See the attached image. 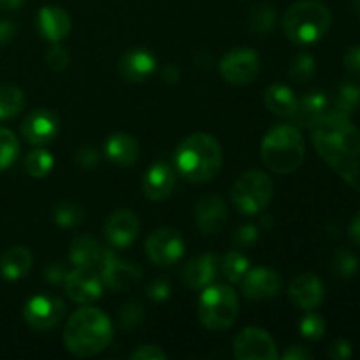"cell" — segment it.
<instances>
[{
  "label": "cell",
  "mask_w": 360,
  "mask_h": 360,
  "mask_svg": "<svg viewBox=\"0 0 360 360\" xmlns=\"http://www.w3.org/2000/svg\"><path fill=\"white\" fill-rule=\"evenodd\" d=\"M220 74L231 84H248L257 77L260 70V58L255 49H232L221 58Z\"/></svg>",
  "instance_id": "ba28073f"
},
{
  "label": "cell",
  "mask_w": 360,
  "mask_h": 360,
  "mask_svg": "<svg viewBox=\"0 0 360 360\" xmlns=\"http://www.w3.org/2000/svg\"><path fill=\"white\" fill-rule=\"evenodd\" d=\"M53 218L60 227H76L84 220V211L76 202H62L53 210Z\"/></svg>",
  "instance_id": "d6a6232c"
},
{
  "label": "cell",
  "mask_w": 360,
  "mask_h": 360,
  "mask_svg": "<svg viewBox=\"0 0 360 360\" xmlns=\"http://www.w3.org/2000/svg\"><path fill=\"white\" fill-rule=\"evenodd\" d=\"M327 105H329V101H327L326 94H322V91H311L304 98L297 101L295 111L290 118L294 120L295 127L311 130V127L329 111Z\"/></svg>",
  "instance_id": "603a6c76"
},
{
  "label": "cell",
  "mask_w": 360,
  "mask_h": 360,
  "mask_svg": "<svg viewBox=\"0 0 360 360\" xmlns=\"http://www.w3.org/2000/svg\"><path fill=\"white\" fill-rule=\"evenodd\" d=\"M58 130V118H56L55 112L48 111V109H37V111L30 112L21 123V134H23L25 141L34 144V146L51 143Z\"/></svg>",
  "instance_id": "5bb4252c"
},
{
  "label": "cell",
  "mask_w": 360,
  "mask_h": 360,
  "mask_svg": "<svg viewBox=\"0 0 360 360\" xmlns=\"http://www.w3.org/2000/svg\"><path fill=\"white\" fill-rule=\"evenodd\" d=\"M69 259L76 267L91 269L97 264H101L102 248L90 236H77L69 246Z\"/></svg>",
  "instance_id": "484cf974"
},
{
  "label": "cell",
  "mask_w": 360,
  "mask_h": 360,
  "mask_svg": "<svg viewBox=\"0 0 360 360\" xmlns=\"http://www.w3.org/2000/svg\"><path fill=\"white\" fill-rule=\"evenodd\" d=\"M101 266L102 283L115 292L130 290L141 280V269L136 264L120 259L111 252H102Z\"/></svg>",
  "instance_id": "7c38bea8"
},
{
  "label": "cell",
  "mask_w": 360,
  "mask_h": 360,
  "mask_svg": "<svg viewBox=\"0 0 360 360\" xmlns=\"http://www.w3.org/2000/svg\"><path fill=\"white\" fill-rule=\"evenodd\" d=\"M25 95L14 84H0V120L16 116L23 109Z\"/></svg>",
  "instance_id": "83f0119b"
},
{
  "label": "cell",
  "mask_w": 360,
  "mask_h": 360,
  "mask_svg": "<svg viewBox=\"0 0 360 360\" xmlns=\"http://www.w3.org/2000/svg\"><path fill=\"white\" fill-rule=\"evenodd\" d=\"M220 269L231 283H239L250 271V260L241 252L234 250V252L225 253L220 262Z\"/></svg>",
  "instance_id": "f1b7e54d"
},
{
  "label": "cell",
  "mask_w": 360,
  "mask_h": 360,
  "mask_svg": "<svg viewBox=\"0 0 360 360\" xmlns=\"http://www.w3.org/2000/svg\"><path fill=\"white\" fill-rule=\"evenodd\" d=\"M248 23L252 32L259 35L269 34L276 25V9L271 4H260L253 7L248 16Z\"/></svg>",
  "instance_id": "f546056e"
},
{
  "label": "cell",
  "mask_w": 360,
  "mask_h": 360,
  "mask_svg": "<svg viewBox=\"0 0 360 360\" xmlns=\"http://www.w3.org/2000/svg\"><path fill=\"white\" fill-rule=\"evenodd\" d=\"M46 62H48L49 69L60 72V70H65L67 67H69L70 56H69V53H67L65 48H62V46L56 44V46H53V48L48 51Z\"/></svg>",
  "instance_id": "f35d334b"
},
{
  "label": "cell",
  "mask_w": 360,
  "mask_h": 360,
  "mask_svg": "<svg viewBox=\"0 0 360 360\" xmlns=\"http://www.w3.org/2000/svg\"><path fill=\"white\" fill-rule=\"evenodd\" d=\"M350 236L355 243L360 246V211L354 217L350 224Z\"/></svg>",
  "instance_id": "f907efd6"
},
{
  "label": "cell",
  "mask_w": 360,
  "mask_h": 360,
  "mask_svg": "<svg viewBox=\"0 0 360 360\" xmlns=\"http://www.w3.org/2000/svg\"><path fill=\"white\" fill-rule=\"evenodd\" d=\"M316 72V63L315 58L308 53H301L294 58V62L290 63V70H288V76L292 77V81L295 83H308Z\"/></svg>",
  "instance_id": "e575fe53"
},
{
  "label": "cell",
  "mask_w": 360,
  "mask_h": 360,
  "mask_svg": "<svg viewBox=\"0 0 360 360\" xmlns=\"http://www.w3.org/2000/svg\"><path fill=\"white\" fill-rule=\"evenodd\" d=\"M105 155L112 164L130 167L139 158V143L130 134L116 132L105 141Z\"/></svg>",
  "instance_id": "cb8c5ba5"
},
{
  "label": "cell",
  "mask_w": 360,
  "mask_h": 360,
  "mask_svg": "<svg viewBox=\"0 0 360 360\" xmlns=\"http://www.w3.org/2000/svg\"><path fill=\"white\" fill-rule=\"evenodd\" d=\"M25 0H0V11H16L23 6Z\"/></svg>",
  "instance_id": "816d5d0a"
},
{
  "label": "cell",
  "mask_w": 360,
  "mask_h": 360,
  "mask_svg": "<svg viewBox=\"0 0 360 360\" xmlns=\"http://www.w3.org/2000/svg\"><path fill=\"white\" fill-rule=\"evenodd\" d=\"M102 278L86 267H76L67 273L63 280L67 295L77 304H91L97 301L102 295Z\"/></svg>",
  "instance_id": "4fadbf2b"
},
{
  "label": "cell",
  "mask_w": 360,
  "mask_h": 360,
  "mask_svg": "<svg viewBox=\"0 0 360 360\" xmlns=\"http://www.w3.org/2000/svg\"><path fill=\"white\" fill-rule=\"evenodd\" d=\"M55 158L48 150H32L25 158V167L32 178H46L51 172Z\"/></svg>",
  "instance_id": "4dcf8cb0"
},
{
  "label": "cell",
  "mask_w": 360,
  "mask_h": 360,
  "mask_svg": "<svg viewBox=\"0 0 360 360\" xmlns=\"http://www.w3.org/2000/svg\"><path fill=\"white\" fill-rule=\"evenodd\" d=\"M234 357L238 360H276L278 348L267 330L248 327L236 336Z\"/></svg>",
  "instance_id": "30bf717a"
},
{
  "label": "cell",
  "mask_w": 360,
  "mask_h": 360,
  "mask_svg": "<svg viewBox=\"0 0 360 360\" xmlns=\"http://www.w3.org/2000/svg\"><path fill=\"white\" fill-rule=\"evenodd\" d=\"M176 186V174L171 165L157 162L146 171L143 179V192L148 200L160 202L172 193Z\"/></svg>",
  "instance_id": "ac0fdd59"
},
{
  "label": "cell",
  "mask_w": 360,
  "mask_h": 360,
  "mask_svg": "<svg viewBox=\"0 0 360 360\" xmlns=\"http://www.w3.org/2000/svg\"><path fill=\"white\" fill-rule=\"evenodd\" d=\"M354 9H355V13L360 16V0H354Z\"/></svg>",
  "instance_id": "f5cc1de1"
},
{
  "label": "cell",
  "mask_w": 360,
  "mask_h": 360,
  "mask_svg": "<svg viewBox=\"0 0 360 360\" xmlns=\"http://www.w3.org/2000/svg\"><path fill=\"white\" fill-rule=\"evenodd\" d=\"M333 271L341 280H350L359 271L357 257L352 252H348L347 248H340L333 259Z\"/></svg>",
  "instance_id": "836d02e7"
},
{
  "label": "cell",
  "mask_w": 360,
  "mask_h": 360,
  "mask_svg": "<svg viewBox=\"0 0 360 360\" xmlns=\"http://www.w3.org/2000/svg\"><path fill=\"white\" fill-rule=\"evenodd\" d=\"M313 144L330 169L360 192V132L347 115L327 111L311 127Z\"/></svg>",
  "instance_id": "6da1fadb"
},
{
  "label": "cell",
  "mask_w": 360,
  "mask_h": 360,
  "mask_svg": "<svg viewBox=\"0 0 360 360\" xmlns=\"http://www.w3.org/2000/svg\"><path fill=\"white\" fill-rule=\"evenodd\" d=\"M257 238H259V232H257V229L253 225H243V227H239L234 232L232 243L236 246H239V248H248V246H252L257 241Z\"/></svg>",
  "instance_id": "ab89813d"
},
{
  "label": "cell",
  "mask_w": 360,
  "mask_h": 360,
  "mask_svg": "<svg viewBox=\"0 0 360 360\" xmlns=\"http://www.w3.org/2000/svg\"><path fill=\"white\" fill-rule=\"evenodd\" d=\"M146 255L155 266H172L185 252V241L174 229H158L146 239Z\"/></svg>",
  "instance_id": "9c48e42d"
},
{
  "label": "cell",
  "mask_w": 360,
  "mask_h": 360,
  "mask_svg": "<svg viewBox=\"0 0 360 360\" xmlns=\"http://www.w3.org/2000/svg\"><path fill=\"white\" fill-rule=\"evenodd\" d=\"M273 179L260 171H248L236 179L232 186V202L241 213L257 214L269 206L273 199Z\"/></svg>",
  "instance_id": "52a82bcc"
},
{
  "label": "cell",
  "mask_w": 360,
  "mask_h": 360,
  "mask_svg": "<svg viewBox=\"0 0 360 360\" xmlns=\"http://www.w3.org/2000/svg\"><path fill=\"white\" fill-rule=\"evenodd\" d=\"M144 319V309L143 306L137 304V302H127L125 306L120 311V323L125 329H134V327L139 326Z\"/></svg>",
  "instance_id": "74e56055"
},
{
  "label": "cell",
  "mask_w": 360,
  "mask_h": 360,
  "mask_svg": "<svg viewBox=\"0 0 360 360\" xmlns=\"http://www.w3.org/2000/svg\"><path fill=\"white\" fill-rule=\"evenodd\" d=\"M74 158H76V164L83 169H94L98 164V153L94 148L88 146L79 148L76 155H74Z\"/></svg>",
  "instance_id": "b9f144b4"
},
{
  "label": "cell",
  "mask_w": 360,
  "mask_h": 360,
  "mask_svg": "<svg viewBox=\"0 0 360 360\" xmlns=\"http://www.w3.org/2000/svg\"><path fill=\"white\" fill-rule=\"evenodd\" d=\"M39 30L48 41L60 42L69 35L70 32V18L62 7L58 6H44L37 14Z\"/></svg>",
  "instance_id": "7402d4cb"
},
{
  "label": "cell",
  "mask_w": 360,
  "mask_h": 360,
  "mask_svg": "<svg viewBox=\"0 0 360 360\" xmlns=\"http://www.w3.org/2000/svg\"><path fill=\"white\" fill-rule=\"evenodd\" d=\"M264 164L278 174H290L304 160V141L295 125H278L266 134L260 144Z\"/></svg>",
  "instance_id": "277c9868"
},
{
  "label": "cell",
  "mask_w": 360,
  "mask_h": 360,
  "mask_svg": "<svg viewBox=\"0 0 360 360\" xmlns=\"http://www.w3.org/2000/svg\"><path fill=\"white\" fill-rule=\"evenodd\" d=\"M20 153V143L11 130L0 127V171L9 167Z\"/></svg>",
  "instance_id": "d590c367"
},
{
  "label": "cell",
  "mask_w": 360,
  "mask_h": 360,
  "mask_svg": "<svg viewBox=\"0 0 360 360\" xmlns=\"http://www.w3.org/2000/svg\"><path fill=\"white\" fill-rule=\"evenodd\" d=\"M104 234L115 248H127L139 234V218L129 210H118L108 218Z\"/></svg>",
  "instance_id": "e0dca14e"
},
{
  "label": "cell",
  "mask_w": 360,
  "mask_h": 360,
  "mask_svg": "<svg viewBox=\"0 0 360 360\" xmlns=\"http://www.w3.org/2000/svg\"><path fill=\"white\" fill-rule=\"evenodd\" d=\"M130 359L132 360H165L167 359V355H165V352H162L158 347H153V345H143V347L132 352Z\"/></svg>",
  "instance_id": "60d3db41"
},
{
  "label": "cell",
  "mask_w": 360,
  "mask_h": 360,
  "mask_svg": "<svg viewBox=\"0 0 360 360\" xmlns=\"http://www.w3.org/2000/svg\"><path fill=\"white\" fill-rule=\"evenodd\" d=\"M327 357L333 360H347L352 357V347L347 340H338L327 350Z\"/></svg>",
  "instance_id": "ee69618b"
},
{
  "label": "cell",
  "mask_w": 360,
  "mask_h": 360,
  "mask_svg": "<svg viewBox=\"0 0 360 360\" xmlns=\"http://www.w3.org/2000/svg\"><path fill=\"white\" fill-rule=\"evenodd\" d=\"M288 295L301 309H315L323 301V283L311 273L299 274L290 283Z\"/></svg>",
  "instance_id": "ffe728a7"
},
{
  "label": "cell",
  "mask_w": 360,
  "mask_h": 360,
  "mask_svg": "<svg viewBox=\"0 0 360 360\" xmlns=\"http://www.w3.org/2000/svg\"><path fill=\"white\" fill-rule=\"evenodd\" d=\"M311 357L313 355L309 354L304 347L294 345V347H290L287 352H285L283 360H309Z\"/></svg>",
  "instance_id": "c3c4849f"
},
{
  "label": "cell",
  "mask_w": 360,
  "mask_h": 360,
  "mask_svg": "<svg viewBox=\"0 0 360 360\" xmlns=\"http://www.w3.org/2000/svg\"><path fill=\"white\" fill-rule=\"evenodd\" d=\"M157 60L146 49H129L125 55L120 58L118 70L122 77H125L130 83H141L148 79L153 74Z\"/></svg>",
  "instance_id": "44dd1931"
},
{
  "label": "cell",
  "mask_w": 360,
  "mask_h": 360,
  "mask_svg": "<svg viewBox=\"0 0 360 360\" xmlns=\"http://www.w3.org/2000/svg\"><path fill=\"white\" fill-rule=\"evenodd\" d=\"M333 21L329 7L319 0L292 4L283 16L285 35L295 44H313L327 34Z\"/></svg>",
  "instance_id": "5b68a950"
},
{
  "label": "cell",
  "mask_w": 360,
  "mask_h": 360,
  "mask_svg": "<svg viewBox=\"0 0 360 360\" xmlns=\"http://www.w3.org/2000/svg\"><path fill=\"white\" fill-rule=\"evenodd\" d=\"M299 330H301V334L306 340L316 341L323 336V333H326V322H323L322 316L308 315L301 320V323H299Z\"/></svg>",
  "instance_id": "8d00e7d4"
},
{
  "label": "cell",
  "mask_w": 360,
  "mask_h": 360,
  "mask_svg": "<svg viewBox=\"0 0 360 360\" xmlns=\"http://www.w3.org/2000/svg\"><path fill=\"white\" fill-rule=\"evenodd\" d=\"M224 153L213 136L195 132L181 141L174 155L179 174L193 183L211 181L220 172Z\"/></svg>",
  "instance_id": "3957f363"
},
{
  "label": "cell",
  "mask_w": 360,
  "mask_h": 360,
  "mask_svg": "<svg viewBox=\"0 0 360 360\" xmlns=\"http://www.w3.org/2000/svg\"><path fill=\"white\" fill-rule=\"evenodd\" d=\"M218 269V259L213 253H204V255L195 257L190 262H186V266L183 267L181 278L185 281L186 287L190 288H206L207 285H211L217 278Z\"/></svg>",
  "instance_id": "d6986e66"
},
{
  "label": "cell",
  "mask_w": 360,
  "mask_h": 360,
  "mask_svg": "<svg viewBox=\"0 0 360 360\" xmlns=\"http://www.w3.org/2000/svg\"><path fill=\"white\" fill-rule=\"evenodd\" d=\"M65 315V304L55 295H35L23 308V319L32 329L49 330L60 323Z\"/></svg>",
  "instance_id": "8fae6325"
},
{
  "label": "cell",
  "mask_w": 360,
  "mask_h": 360,
  "mask_svg": "<svg viewBox=\"0 0 360 360\" xmlns=\"http://www.w3.org/2000/svg\"><path fill=\"white\" fill-rule=\"evenodd\" d=\"M227 206L217 195H207L197 202L195 206V224L199 231L206 236L220 234L227 224Z\"/></svg>",
  "instance_id": "2e32d148"
},
{
  "label": "cell",
  "mask_w": 360,
  "mask_h": 360,
  "mask_svg": "<svg viewBox=\"0 0 360 360\" xmlns=\"http://www.w3.org/2000/svg\"><path fill=\"white\" fill-rule=\"evenodd\" d=\"M16 35V25L7 20H0V46L9 44Z\"/></svg>",
  "instance_id": "7dc6e473"
},
{
  "label": "cell",
  "mask_w": 360,
  "mask_h": 360,
  "mask_svg": "<svg viewBox=\"0 0 360 360\" xmlns=\"http://www.w3.org/2000/svg\"><path fill=\"white\" fill-rule=\"evenodd\" d=\"M360 108V88L357 84L345 83L338 90L336 98H334V111L343 112L350 116L352 112L359 111Z\"/></svg>",
  "instance_id": "1f68e13d"
},
{
  "label": "cell",
  "mask_w": 360,
  "mask_h": 360,
  "mask_svg": "<svg viewBox=\"0 0 360 360\" xmlns=\"http://www.w3.org/2000/svg\"><path fill=\"white\" fill-rule=\"evenodd\" d=\"M281 281L280 274L269 267H257L250 269L246 276L241 280L243 294L252 301H264L271 299L280 292Z\"/></svg>",
  "instance_id": "9a60e30c"
},
{
  "label": "cell",
  "mask_w": 360,
  "mask_h": 360,
  "mask_svg": "<svg viewBox=\"0 0 360 360\" xmlns=\"http://www.w3.org/2000/svg\"><path fill=\"white\" fill-rule=\"evenodd\" d=\"M264 101H266L267 109L271 112L283 116V118H290L295 111V105H297V98H295L292 88H288L283 83L271 84L266 90Z\"/></svg>",
  "instance_id": "4316f807"
},
{
  "label": "cell",
  "mask_w": 360,
  "mask_h": 360,
  "mask_svg": "<svg viewBox=\"0 0 360 360\" xmlns=\"http://www.w3.org/2000/svg\"><path fill=\"white\" fill-rule=\"evenodd\" d=\"M345 67L348 69V72L360 77V46L348 49L345 55Z\"/></svg>",
  "instance_id": "f6af8a7d"
},
{
  "label": "cell",
  "mask_w": 360,
  "mask_h": 360,
  "mask_svg": "<svg viewBox=\"0 0 360 360\" xmlns=\"http://www.w3.org/2000/svg\"><path fill=\"white\" fill-rule=\"evenodd\" d=\"M238 294L229 285H207L199 299V319L211 330H225L236 322Z\"/></svg>",
  "instance_id": "8992f818"
},
{
  "label": "cell",
  "mask_w": 360,
  "mask_h": 360,
  "mask_svg": "<svg viewBox=\"0 0 360 360\" xmlns=\"http://www.w3.org/2000/svg\"><path fill=\"white\" fill-rule=\"evenodd\" d=\"M160 74H162V79H164L165 83H169V84L178 83L179 76H181V74H179L178 67L172 65V63H169V65H165L164 69H162Z\"/></svg>",
  "instance_id": "681fc988"
},
{
  "label": "cell",
  "mask_w": 360,
  "mask_h": 360,
  "mask_svg": "<svg viewBox=\"0 0 360 360\" xmlns=\"http://www.w3.org/2000/svg\"><path fill=\"white\" fill-rule=\"evenodd\" d=\"M32 264H34V259H32L30 250L25 246H13L0 255V274L9 281L21 280L30 273Z\"/></svg>",
  "instance_id": "d4e9b609"
},
{
  "label": "cell",
  "mask_w": 360,
  "mask_h": 360,
  "mask_svg": "<svg viewBox=\"0 0 360 360\" xmlns=\"http://www.w3.org/2000/svg\"><path fill=\"white\" fill-rule=\"evenodd\" d=\"M169 295H171V285H169V281L155 280L148 287V297L153 299V301H165Z\"/></svg>",
  "instance_id": "7bdbcfd3"
},
{
  "label": "cell",
  "mask_w": 360,
  "mask_h": 360,
  "mask_svg": "<svg viewBox=\"0 0 360 360\" xmlns=\"http://www.w3.org/2000/svg\"><path fill=\"white\" fill-rule=\"evenodd\" d=\"M67 273H69V271L65 269V266H63V264H60V262H53V264H49L48 266V269H46V280L49 281V283H63V280H65V276H67Z\"/></svg>",
  "instance_id": "bcb514c9"
},
{
  "label": "cell",
  "mask_w": 360,
  "mask_h": 360,
  "mask_svg": "<svg viewBox=\"0 0 360 360\" xmlns=\"http://www.w3.org/2000/svg\"><path fill=\"white\" fill-rule=\"evenodd\" d=\"M112 340V323L104 311L94 306L77 309L69 319L63 333L67 350L81 359L95 357L109 347Z\"/></svg>",
  "instance_id": "7a4b0ae2"
}]
</instances>
